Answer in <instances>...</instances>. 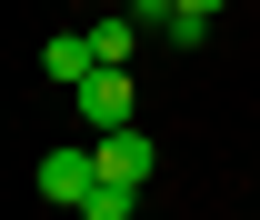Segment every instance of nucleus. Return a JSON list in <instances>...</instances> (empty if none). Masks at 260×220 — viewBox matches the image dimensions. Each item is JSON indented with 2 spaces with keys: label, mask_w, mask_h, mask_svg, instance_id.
<instances>
[{
  "label": "nucleus",
  "mask_w": 260,
  "mask_h": 220,
  "mask_svg": "<svg viewBox=\"0 0 260 220\" xmlns=\"http://www.w3.org/2000/svg\"><path fill=\"white\" fill-rule=\"evenodd\" d=\"M130 20H150V30H160V20H180V0H120Z\"/></svg>",
  "instance_id": "8"
},
{
  "label": "nucleus",
  "mask_w": 260,
  "mask_h": 220,
  "mask_svg": "<svg viewBox=\"0 0 260 220\" xmlns=\"http://www.w3.org/2000/svg\"><path fill=\"white\" fill-rule=\"evenodd\" d=\"M180 10H200V20H220V10H230V0H180Z\"/></svg>",
  "instance_id": "9"
},
{
  "label": "nucleus",
  "mask_w": 260,
  "mask_h": 220,
  "mask_svg": "<svg viewBox=\"0 0 260 220\" xmlns=\"http://www.w3.org/2000/svg\"><path fill=\"white\" fill-rule=\"evenodd\" d=\"M40 70L80 90V80H90V70H100V50H90V30H50V40H40Z\"/></svg>",
  "instance_id": "4"
},
{
  "label": "nucleus",
  "mask_w": 260,
  "mask_h": 220,
  "mask_svg": "<svg viewBox=\"0 0 260 220\" xmlns=\"http://www.w3.org/2000/svg\"><path fill=\"white\" fill-rule=\"evenodd\" d=\"M70 100H80V120H90V130H130V70H90Z\"/></svg>",
  "instance_id": "3"
},
{
  "label": "nucleus",
  "mask_w": 260,
  "mask_h": 220,
  "mask_svg": "<svg viewBox=\"0 0 260 220\" xmlns=\"http://www.w3.org/2000/svg\"><path fill=\"white\" fill-rule=\"evenodd\" d=\"M90 190H100V150H50V160H40V200L80 210Z\"/></svg>",
  "instance_id": "1"
},
{
  "label": "nucleus",
  "mask_w": 260,
  "mask_h": 220,
  "mask_svg": "<svg viewBox=\"0 0 260 220\" xmlns=\"http://www.w3.org/2000/svg\"><path fill=\"white\" fill-rule=\"evenodd\" d=\"M150 170H160V150H150V130H100V180L140 190Z\"/></svg>",
  "instance_id": "2"
},
{
  "label": "nucleus",
  "mask_w": 260,
  "mask_h": 220,
  "mask_svg": "<svg viewBox=\"0 0 260 220\" xmlns=\"http://www.w3.org/2000/svg\"><path fill=\"white\" fill-rule=\"evenodd\" d=\"M160 40H170V50H200V40H210V20H200V10H180V20H160Z\"/></svg>",
  "instance_id": "7"
},
{
  "label": "nucleus",
  "mask_w": 260,
  "mask_h": 220,
  "mask_svg": "<svg viewBox=\"0 0 260 220\" xmlns=\"http://www.w3.org/2000/svg\"><path fill=\"white\" fill-rule=\"evenodd\" d=\"M130 200H140V190H120V180H100L90 200H80V220H130Z\"/></svg>",
  "instance_id": "6"
},
{
  "label": "nucleus",
  "mask_w": 260,
  "mask_h": 220,
  "mask_svg": "<svg viewBox=\"0 0 260 220\" xmlns=\"http://www.w3.org/2000/svg\"><path fill=\"white\" fill-rule=\"evenodd\" d=\"M140 30H150V20H130V10H110V20H90V50H100V70H120L130 50H140Z\"/></svg>",
  "instance_id": "5"
}]
</instances>
